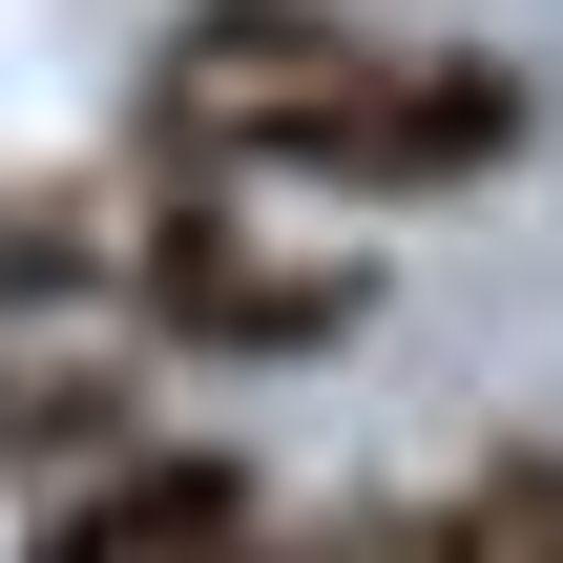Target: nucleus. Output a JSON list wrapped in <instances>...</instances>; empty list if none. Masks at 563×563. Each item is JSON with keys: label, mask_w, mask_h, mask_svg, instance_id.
Masks as SVG:
<instances>
[{"label": "nucleus", "mask_w": 563, "mask_h": 563, "mask_svg": "<svg viewBox=\"0 0 563 563\" xmlns=\"http://www.w3.org/2000/svg\"><path fill=\"white\" fill-rule=\"evenodd\" d=\"M125 292H146L167 355H334V334H355V272H272V251L230 230V167H167V188H146Z\"/></svg>", "instance_id": "obj_3"}, {"label": "nucleus", "mask_w": 563, "mask_h": 563, "mask_svg": "<svg viewBox=\"0 0 563 563\" xmlns=\"http://www.w3.org/2000/svg\"><path fill=\"white\" fill-rule=\"evenodd\" d=\"M418 543H439V563H563V460H501V481L418 501Z\"/></svg>", "instance_id": "obj_7"}, {"label": "nucleus", "mask_w": 563, "mask_h": 563, "mask_svg": "<svg viewBox=\"0 0 563 563\" xmlns=\"http://www.w3.org/2000/svg\"><path fill=\"white\" fill-rule=\"evenodd\" d=\"M522 63L501 42H376L355 63V104L292 146V188H355V209H439V188H481V167H522Z\"/></svg>", "instance_id": "obj_2"}, {"label": "nucleus", "mask_w": 563, "mask_h": 563, "mask_svg": "<svg viewBox=\"0 0 563 563\" xmlns=\"http://www.w3.org/2000/svg\"><path fill=\"white\" fill-rule=\"evenodd\" d=\"M104 272H125V230L84 188H0V313H84Z\"/></svg>", "instance_id": "obj_6"}, {"label": "nucleus", "mask_w": 563, "mask_h": 563, "mask_svg": "<svg viewBox=\"0 0 563 563\" xmlns=\"http://www.w3.org/2000/svg\"><path fill=\"white\" fill-rule=\"evenodd\" d=\"M355 63H376L355 0H188L146 63V167H272L292 188V146L355 104Z\"/></svg>", "instance_id": "obj_1"}, {"label": "nucleus", "mask_w": 563, "mask_h": 563, "mask_svg": "<svg viewBox=\"0 0 563 563\" xmlns=\"http://www.w3.org/2000/svg\"><path fill=\"white\" fill-rule=\"evenodd\" d=\"M125 439H146V397H125L104 355H0V481L63 501V481H104Z\"/></svg>", "instance_id": "obj_5"}, {"label": "nucleus", "mask_w": 563, "mask_h": 563, "mask_svg": "<svg viewBox=\"0 0 563 563\" xmlns=\"http://www.w3.org/2000/svg\"><path fill=\"white\" fill-rule=\"evenodd\" d=\"M21 563H272V501H251V460H209V439H125L104 481L42 501Z\"/></svg>", "instance_id": "obj_4"}]
</instances>
